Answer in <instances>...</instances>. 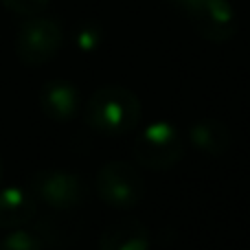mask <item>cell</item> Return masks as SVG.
<instances>
[{
  "instance_id": "obj_11",
  "label": "cell",
  "mask_w": 250,
  "mask_h": 250,
  "mask_svg": "<svg viewBox=\"0 0 250 250\" xmlns=\"http://www.w3.org/2000/svg\"><path fill=\"white\" fill-rule=\"evenodd\" d=\"M42 237L24 229H13L0 239V250H42Z\"/></svg>"
},
{
  "instance_id": "obj_14",
  "label": "cell",
  "mask_w": 250,
  "mask_h": 250,
  "mask_svg": "<svg viewBox=\"0 0 250 250\" xmlns=\"http://www.w3.org/2000/svg\"><path fill=\"white\" fill-rule=\"evenodd\" d=\"M169 2H171V4H176V7H180L182 11L187 13V11H189V9L195 4V0H169Z\"/></svg>"
},
{
  "instance_id": "obj_13",
  "label": "cell",
  "mask_w": 250,
  "mask_h": 250,
  "mask_svg": "<svg viewBox=\"0 0 250 250\" xmlns=\"http://www.w3.org/2000/svg\"><path fill=\"white\" fill-rule=\"evenodd\" d=\"M75 42H77V46L82 48V51H95V48L101 44V31L92 24H86L77 31Z\"/></svg>"
},
{
  "instance_id": "obj_8",
  "label": "cell",
  "mask_w": 250,
  "mask_h": 250,
  "mask_svg": "<svg viewBox=\"0 0 250 250\" xmlns=\"http://www.w3.org/2000/svg\"><path fill=\"white\" fill-rule=\"evenodd\" d=\"M35 217V195L31 189L7 187L0 191V229H22Z\"/></svg>"
},
{
  "instance_id": "obj_2",
  "label": "cell",
  "mask_w": 250,
  "mask_h": 250,
  "mask_svg": "<svg viewBox=\"0 0 250 250\" xmlns=\"http://www.w3.org/2000/svg\"><path fill=\"white\" fill-rule=\"evenodd\" d=\"M185 147L176 125L169 121L149 123L134 141V160L149 171H165L180 163Z\"/></svg>"
},
{
  "instance_id": "obj_5",
  "label": "cell",
  "mask_w": 250,
  "mask_h": 250,
  "mask_svg": "<svg viewBox=\"0 0 250 250\" xmlns=\"http://www.w3.org/2000/svg\"><path fill=\"white\" fill-rule=\"evenodd\" d=\"M31 193L35 200L48 204L57 211H68V208L82 207L88 198L86 182L70 171L62 169H40L31 178Z\"/></svg>"
},
{
  "instance_id": "obj_15",
  "label": "cell",
  "mask_w": 250,
  "mask_h": 250,
  "mask_svg": "<svg viewBox=\"0 0 250 250\" xmlns=\"http://www.w3.org/2000/svg\"><path fill=\"white\" fill-rule=\"evenodd\" d=\"M0 180H2V158H0Z\"/></svg>"
},
{
  "instance_id": "obj_1",
  "label": "cell",
  "mask_w": 250,
  "mask_h": 250,
  "mask_svg": "<svg viewBox=\"0 0 250 250\" xmlns=\"http://www.w3.org/2000/svg\"><path fill=\"white\" fill-rule=\"evenodd\" d=\"M143 105L132 90L123 86H104L86 104V123L104 136H121L141 121Z\"/></svg>"
},
{
  "instance_id": "obj_10",
  "label": "cell",
  "mask_w": 250,
  "mask_h": 250,
  "mask_svg": "<svg viewBox=\"0 0 250 250\" xmlns=\"http://www.w3.org/2000/svg\"><path fill=\"white\" fill-rule=\"evenodd\" d=\"M189 141L198 151L207 156H222L233 143L229 125L220 119H202L189 127Z\"/></svg>"
},
{
  "instance_id": "obj_7",
  "label": "cell",
  "mask_w": 250,
  "mask_h": 250,
  "mask_svg": "<svg viewBox=\"0 0 250 250\" xmlns=\"http://www.w3.org/2000/svg\"><path fill=\"white\" fill-rule=\"evenodd\" d=\"M38 101L42 112L53 121H70L77 117L79 105H82L79 90L64 79H53V82L44 83L38 95Z\"/></svg>"
},
{
  "instance_id": "obj_9",
  "label": "cell",
  "mask_w": 250,
  "mask_h": 250,
  "mask_svg": "<svg viewBox=\"0 0 250 250\" xmlns=\"http://www.w3.org/2000/svg\"><path fill=\"white\" fill-rule=\"evenodd\" d=\"M99 250H149V230L138 220H121L101 233Z\"/></svg>"
},
{
  "instance_id": "obj_3",
  "label": "cell",
  "mask_w": 250,
  "mask_h": 250,
  "mask_svg": "<svg viewBox=\"0 0 250 250\" xmlns=\"http://www.w3.org/2000/svg\"><path fill=\"white\" fill-rule=\"evenodd\" d=\"M99 198L112 208H134L145 198V178L127 160H110L101 165L95 178Z\"/></svg>"
},
{
  "instance_id": "obj_12",
  "label": "cell",
  "mask_w": 250,
  "mask_h": 250,
  "mask_svg": "<svg viewBox=\"0 0 250 250\" xmlns=\"http://www.w3.org/2000/svg\"><path fill=\"white\" fill-rule=\"evenodd\" d=\"M0 2L11 11L22 13V16H35V13L44 11L51 0H0Z\"/></svg>"
},
{
  "instance_id": "obj_6",
  "label": "cell",
  "mask_w": 250,
  "mask_h": 250,
  "mask_svg": "<svg viewBox=\"0 0 250 250\" xmlns=\"http://www.w3.org/2000/svg\"><path fill=\"white\" fill-rule=\"evenodd\" d=\"M187 16L193 29L211 42H226L237 31L235 11L226 0H195Z\"/></svg>"
},
{
  "instance_id": "obj_4",
  "label": "cell",
  "mask_w": 250,
  "mask_h": 250,
  "mask_svg": "<svg viewBox=\"0 0 250 250\" xmlns=\"http://www.w3.org/2000/svg\"><path fill=\"white\" fill-rule=\"evenodd\" d=\"M64 42V31L55 20L29 18L16 33V55L26 66H42L57 55Z\"/></svg>"
}]
</instances>
